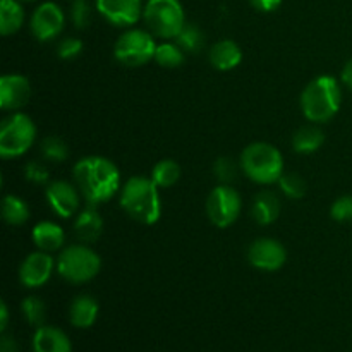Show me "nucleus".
<instances>
[{"label": "nucleus", "mask_w": 352, "mask_h": 352, "mask_svg": "<svg viewBox=\"0 0 352 352\" xmlns=\"http://www.w3.org/2000/svg\"><path fill=\"white\" fill-rule=\"evenodd\" d=\"M250 3L260 12H274L280 7L282 0H250Z\"/></svg>", "instance_id": "nucleus-36"}, {"label": "nucleus", "mask_w": 352, "mask_h": 352, "mask_svg": "<svg viewBox=\"0 0 352 352\" xmlns=\"http://www.w3.org/2000/svg\"><path fill=\"white\" fill-rule=\"evenodd\" d=\"M36 140V126L30 116L12 112L0 126V155L2 158L23 157Z\"/></svg>", "instance_id": "nucleus-7"}, {"label": "nucleus", "mask_w": 352, "mask_h": 352, "mask_svg": "<svg viewBox=\"0 0 352 352\" xmlns=\"http://www.w3.org/2000/svg\"><path fill=\"white\" fill-rule=\"evenodd\" d=\"M143 21L153 36L175 40L186 24L184 9L179 0H148Z\"/></svg>", "instance_id": "nucleus-5"}, {"label": "nucleus", "mask_w": 352, "mask_h": 352, "mask_svg": "<svg viewBox=\"0 0 352 352\" xmlns=\"http://www.w3.org/2000/svg\"><path fill=\"white\" fill-rule=\"evenodd\" d=\"M24 24V9L19 0H0V33L3 36L17 33Z\"/></svg>", "instance_id": "nucleus-23"}, {"label": "nucleus", "mask_w": 352, "mask_h": 352, "mask_svg": "<svg viewBox=\"0 0 352 352\" xmlns=\"http://www.w3.org/2000/svg\"><path fill=\"white\" fill-rule=\"evenodd\" d=\"M330 215L337 222H352V196H340L333 201Z\"/></svg>", "instance_id": "nucleus-33"}, {"label": "nucleus", "mask_w": 352, "mask_h": 352, "mask_svg": "<svg viewBox=\"0 0 352 352\" xmlns=\"http://www.w3.org/2000/svg\"><path fill=\"white\" fill-rule=\"evenodd\" d=\"M186 52L177 45V41H165L157 45L155 52V62L165 69H177L184 64Z\"/></svg>", "instance_id": "nucleus-26"}, {"label": "nucleus", "mask_w": 352, "mask_h": 352, "mask_svg": "<svg viewBox=\"0 0 352 352\" xmlns=\"http://www.w3.org/2000/svg\"><path fill=\"white\" fill-rule=\"evenodd\" d=\"M102 268L98 253L86 244H72L62 250L57 260V272L71 284H85L93 280Z\"/></svg>", "instance_id": "nucleus-6"}, {"label": "nucleus", "mask_w": 352, "mask_h": 352, "mask_svg": "<svg viewBox=\"0 0 352 352\" xmlns=\"http://www.w3.org/2000/svg\"><path fill=\"white\" fill-rule=\"evenodd\" d=\"M65 26V14L55 2H43L34 9L30 28L38 41H52L62 33Z\"/></svg>", "instance_id": "nucleus-10"}, {"label": "nucleus", "mask_w": 352, "mask_h": 352, "mask_svg": "<svg viewBox=\"0 0 352 352\" xmlns=\"http://www.w3.org/2000/svg\"><path fill=\"white\" fill-rule=\"evenodd\" d=\"M41 157L48 162L62 164L69 158V146L64 140L57 136H47L40 144Z\"/></svg>", "instance_id": "nucleus-28"}, {"label": "nucleus", "mask_w": 352, "mask_h": 352, "mask_svg": "<svg viewBox=\"0 0 352 352\" xmlns=\"http://www.w3.org/2000/svg\"><path fill=\"white\" fill-rule=\"evenodd\" d=\"M282 192L291 199H301L306 195V181L296 172H289V174H282L278 179Z\"/></svg>", "instance_id": "nucleus-30"}, {"label": "nucleus", "mask_w": 352, "mask_h": 352, "mask_svg": "<svg viewBox=\"0 0 352 352\" xmlns=\"http://www.w3.org/2000/svg\"><path fill=\"white\" fill-rule=\"evenodd\" d=\"M33 243L36 248L45 253H54L58 251L65 243V234L58 223L50 222V220H43V222L36 223L33 229Z\"/></svg>", "instance_id": "nucleus-19"}, {"label": "nucleus", "mask_w": 352, "mask_h": 352, "mask_svg": "<svg viewBox=\"0 0 352 352\" xmlns=\"http://www.w3.org/2000/svg\"><path fill=\"white\" fill-rule=\"evenodd\" d=\"M98 302L88 294L78 296L69 308V320L76 329H89L98 318Z\"/></svg>", "instance_id": "nucleus-21"}, {"label": "nucleus", "mask_w": 352, "mask_h": 352, "mask_svg": "<svg viewBox=\"0 0 352 352\" xmlns=\"http://www.w3.org/2000/svg\"><path fill=\"white\" fill-rule=\"evenodd\" d=\"M243 199L239 192L229 184H220L213 189L206 199V215L213 226L227 229L232 226L241 215Z\"/></svg>", "instance_id": "nucleus-9"}, {"label": "nucleus", "mask_w": 352, "mask_h": 352, "mask_svg": "<svg viewBox=\"0 0 352 352\" xmlns=\"http://www.w3.org/2000/svg\"><path fill=\"white\" fill-rule=\"evenodd\" d=\"M157 43L148 30H127L119 36L113 47V55L126 67H141L155 60Z\"/></svg>", "instance_id": "nucleus-8"}, {"label": "nucleus", "mask_w": 352, "mask_h": 352, "mask_svg": "<svg viewBox=\"0 0 352 352\" xmlns=\"http://www.w3.org/2000/svg\"><path fill=\"white\" fill-rule=\"evenodd\" d=\"M280 215V199L275 192L261 191L251 206V217L258 226H270Z\"/></svg>", "instance_id": "nucleus-20"}, {"label": "nucleus", "mask_w": 352, "mask_h": 352, "mask_svg": "<svg viewBox=\"0 0 352 352\" xmlns=\"http://www.w3.org/2000/svg\"><path fill=\"white\" fill-rule=\"evenodd\" d=\"M120 206L136 222L153 226L162 217L160 188L151 177L134 175L120 189Z\"/></svg>", "instance_id": "nucleus-2"}, {"label": "nucleus", "mask_w": 352, "mask_h": 352, "mask_svg": "<svg viewBox=\"0 0 352 352\" xmlns=\"http://www.w3.org/2000/svg\"><path fill=\"white\" fill-rule=\"evenodd\" d=\"M323 143H325V134L316 124L299 127L292 136V148L302 155L315 153L322 148Z\"/></svg>", "instance_id": "nucleus-22"}, {"label": "nucleus", "mask_w": 352, "mask_h": 352, "mask_svg": "<svg viewBox=\"0 0 352 352\" xmlns=\"http://www.w3.org/2000/svg\"><path fill=\"white\" fill-rule=\"evenodd\" d=\"M82 52V41L79 38H64V40L58 43L57 55L64 60H71L76 58L78 55H81Z\"/></svg>", "instance_id": "nucleus-35"}, {"label": "nucleus", "mask_w": 352, "mask_h": 352, "mask_svg": "<svg viewBox=\"0 0 352 352\" xmlns=\"http://www.w3.org/2000/svg\"><path fill=\"white\" fill-rule=\"evenodd\" d=\"M74 182L88 205H100L120 191V172L112 160L98 155L85 157L74 165Z\"/></svg>", "instance_id": "nucleus-1"}, {"label": "nucleus", "mask_w": 352, "mask_h": 352, "mask_svg": "<svg viewBox=\"0 0 352 352\" xmlns=\"http://www.w3.org/2000/svg\"><path fill=\"white\" fill-rule=\"evenodd\" d=\"M24 177L33 184H45L50 174L41 162H30V164L24 165Z\"/></svg>", "instance_id": "nucleus-34"}, {"label": "nucleus", "mask_w": 352, "mask_h": 352, "mask_svg": "<svg viewBox=\"0 0 352 352\" xmlns=\"http://www.w3.org/2000/svg\"><path fill=\"white\" fill-rule=\"evenodd\" d=\"M31 96V85L26 76L6 74L0 78V107L2 110L17 112L23 109Z\"/></svg>", "instance_id": "nucleus-15"}, {"label": "nucleus", "mask_w": 352, "mask_h": 352, "mask_svg": "<svg viewBox=\"0 0 352 352\" xmlns=\"http://www.w3.org/2000/svg\"><path fill=\"white\" fill-rule=\"evenodd\" d=\"M7 323H9V309H7V305L2 301L0 305V330H6L7 329Z\"/></svg>", "instance_id": "nucleus-38"}, {"label": "nucleus", "mask_w": 352, "mask_h": 352, "mask_svg": "<svg viewBox=\"0 0 352 352\" xmlns=\"http://www.w3.org/2000/svg\"><path fill=\"white\" fill-rule=\"evenodd\" d=\"M340 78H342L344 85H346L349 89H352V58L346 65H344L342 76H340Z\"/></svg>", "instance_id": "nucleus-37"}, {"label": "nucleus", "mask_w": 352, "mask_h": 352, "mask_svg": "<svg viewBox=\"0 0 352 352\" xmlns=\"http://www.w3.org/2000/svg\"><path fill=\"white\" fill-rule=\"evenodd\" d=\"M21 311H23V316L30 325L36 327V329L43 327L45 318H47V306L40 298L30 296V298L24 299L23 305H21Z\"/></svg>", "instance_id": "nucleus-29"}, {"label": "nucleus", "mask_w": 352, "mask_h": 352, "mask_svg": "<svg viewBox=\"0 0 352 352\" xmlns=\"http://www.w3.org/2000/svg\"><path fill=\"white\" fill-rule=\"evenodd\" d=\"M342 89L333 76H318L305 88L301 95L302 113L313 124L329 122L339 112Z\"/></svg>", "instance_id": "nucleus-3"}, {"label": "nucleus", "mask_w": 352, "mask_h": 352, "mask_svg": "<svg viewBox=\"0 0 352 352\" xmlns=\"http://www.w3.org/2000/svg\"><path fill=\"white\" fill-rule=\"evenodd\" d=\"M248 260L258 270L277 272L287 261V251L280 241L272 239V237H260L253 241L248 250Z\"/></svg>", "instance_id": "nucleus-11"}, {"label": "nucleus", "mask_w": 352, "mask_h": 352, "mask_svg": "<svg viewBox=\"0 0 352 352\" xmlns=\"http://www.w3.org/2000/svg\"><path fill=\"white\" fill-rule=\"evenodd\" d=\"M239 170H241V164L237 165L230 157H220L219 160L215 162V165H213V172H215V177L219 179L220 184L230 186V182L237 179Z\"/></svg>", "instance_id": "nucleus-31"}, {"label": "nucleus", "mask_w": 352, "mask_h": 352, "mask_svg": "<svg viewBox=\"0 0 352 352\" xmlns=\"http://www.w3.org/2000/svg\"><path fill=\"white\" fill-rule=\"evenodd\" d=\"M210 64L217 71H232L243 62V50L232 40H220L208 52Z\"/></svg>", "instance_id": "nucleus-16"}, {"label": "nucleus", "mask_w": 352, "mask_h": 352, "mask_svg": "<svg viewBox=\"0 0 352 352\" xmlns=\"http://www.w3.org/2000/svg\"><path fill=\"white\" fill-rule=\"evenodd\" d=\"M141 0H96V10L113 26L129 28L143 16Z\"/></svg>", "instance_id": "nucleus-13"}, {"label": "nucleus", "mask_w": 352, "mask_h": 352, "mask_svg": "<svg viewBox=\"0 0 352 352\" xmlns=\"http://www.w3.org/2000/svg\"><path fill=\"white\" fill-rule=\"evenodd\" d=\"M55 261L50 256V253L45 251H34L30 256L24 258V261L19 267V280L24 287L38 289L50 280L54 274Z\"/></svg>", "instance_id": "nucleus-12"}, {"label": "nucleus", "mask_w": 352, "mask_h": 352, "mask_svg": "<svg viewBox=\"0 0 352 352\" xmlns=\"http://www.w3.org/2000/svg\"><path fill=\"white\" fill-rule=\"evenodd\" d=\"M47 201L52 212L57 213L60 219H69L78 213L81 203V192L78 186L67 181H54L47 186Z\"/></svg>", "instance_id": "nucleus-14"}, {"label": "nucleus", "mask_w": 352, "mask_h": 352, "mask_svg": "<svg viewBox=\"0 0 352 352\" xmlns=\"http://www.w3.org/2000/svg\"><path fill=\"white\" fill-rule=\"evenodd\" d=\"M34 352H72L69 337L55 327H40L33 337Z\"/></svg>", "instance_id": "nucleus-18"}, {"label": "nucleus", "mask_w": 352, "mask_h": 352, "mask_svg": "<svg viewBox=\"0 0 352 352\" xmlns=\"http://www.w3.org/2000/svg\"><path fill=\"white\" fill-rule=\"evenodd\" d=\"M74 230L82 244H91L98 241L103 232V220L98 210L93 205H88L85 210H81L74 222Z\"/></svg>", "instance_id": "nucleus-17"}, {"label": "nucleus", "mask_w": 352, "mask_h": 352, "mask_svg": "<svg viewBox=\"0 0 352 352\" xmlns=\"http://www.w3.org/2000/svg\"><path fill=\"white\" fill-rule=\"evenodd\" d=\"M93 17V9L86 0H72L71 19L78 30H85L89 26Z\"/></svg>", "instance_id": "nucleus-32"}, {"label": "nucleus", "mask_w": 352, "mask_h": 352, "mask_svg": "<svg viewBox=\"0 0 352 352\" xmlns=\"http://www.w3.org/2000/svg\"><path fill=\"white\" fill-rule=\"evenodd\" d=\"M241 170L258 184H274L284 174V157L270 143L256 141L248 144L241 153Z\"/></svg>", "instance_id": "nucleus-4"}, {"label": "nucleus", "mask_w": 352, "mask_h": 352, "mask_svg": "<svg viewBox=\"0 0 352 352\" xmlns=\"http://www.w3.org/2000/svg\"><path fill=\"white\" fill-rule=\"evenodd\" d=\"M181 179V167L172 158L160 160L153 168H151V181L160 189H167L175 186Z\"/></svg>", "instance_id": "nucleus-24"}, {"label": "nucleus", "mask_w": 352, "mask_h": 352, "mask_svg": "<svg viewBox=\"0 0 352 352\" xmlns=\"http://www.w3.org/2000/svg\"><path fill=\"white\" fill-rule=\"evenodd\" d=\"M0 352H17L16 342L9 337H3L2 339V347H0Z\"/></svg>", "instance_id": "nucleus-39"}, {"label": "nucleus", "mask_w": 352, "mask_h": 352, "mask_svg": "<svg viewBox=\"0 0 352 352\" xmlns=\"http://www.w3.org/2000/svg\"><path fill=\"white\" fill-rule=\"evenodd\" d=\"M2 217L9 226H23L30 219V206L19 196L7 195L2 201Z\"/></svg>", "instance_id": "nucleus-25"}, {"label": "nucleus", "mask_w": 352, "mask_h": 352, "mask_svg": "<svg viewBox=\"0 0 352 352\" xmlns=\"http://www.w3.org/2000/svg\"><path fill=\"white\" fill-rule=\"evenodd\" d=\"M175 41L186 54H198L203 45H205V34L196 24L186 23L181 33L175 38Z\"/></svg>", "instance_id": "nucleus-27"}, {"label": "nucleus", "mask_w": 352, "mask_h": 352, "mask_svg": "<svg viewBox=\"0 0 352 352\" xmlns=\"http://www.w3.org/2000/svg\"><path fill=\"white\" fill-rule=\"evenodd\" d=\"M19 2H34V0H19Z\"/></svg>", "instance_id": "nucleus-40"}]
</instances>
